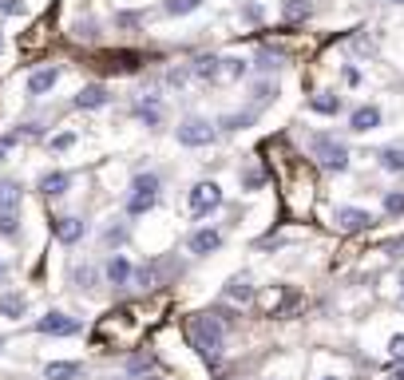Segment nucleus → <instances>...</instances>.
<instances>
[{"label":"nucleus","mask_w":404,"mask_h":380,"mask_svg":"<svg viewBox=\"0 0 404 380\" xmlns=\"http://www.w3.org/2000/svg\"><path fill=\"white\" fill-rule=\"evenodd\" d=\"M83 372V364H76V360H52V364H44V376L48 380H76Z\"/></svg>","instance_id":"nucleus-18"},{"label":"nucleus","mask_w":404,"mask_h":380,"mask_svg":"<svg viewBox=\"0 0 404 380\" xmlns=\"http://www.w3.org/2000/svg\"><path fill=\"white\" fill-rule=\"evenodd\" d=\"M71 143H76V135H71V131H64V135H56V139H52V150H68Z\"/></svg>","instance_id":"nucleus-33"},{"label":"nucleus","mask_w":404,"mask_h":380,"mask_svg":"<svg viewBox=\"0 0 404 380\" xmlns=\"http://www.w3.org/2000/svg\"><path fill=\"white\" fill-rule=\"evenodd\" d=\"M226 297H230V301H242V305H246V301L258 297V290L250 285V278H230V281H226Z\"/></svg>","instance_id":"nucleus-20"},{"label":"nucleus","mask_w":404,"mask_h":380,"mask_svg":"<svg viewBox=\"0 0 404 380\" xmlns=\"http://www.w3.org/2000/svg\"><path fill=\"white\" fill-rule=\"evenodd\" d=\"M167 270H171V261H151V266H139L131 278H135V285H139V290H159L162 278H167Z\"/></svg>","instance_id":"nucleus-8"},{"label":"nucleus","mask_w":404,"mask_h":380,"mask_svg":"<svg viewBox=\"0 0 404 380\" xmlns=\"http://www.w3.org/2000/svg\"><path fill=\"white\" fill-rule=\"evenodd\" d=\"M393 4H404V0H393Z\"/></svg>","instance_id":"nucleus-43"},{"label":"nucleus","mask_w":404,"mask_h":380,"mask_svg":"<svg viewBox=\"0 0 404 380\" xmlns=\"http://www.w3.org/2000/svg\"><path fill=\"white\" fill-rule=\"evenodd\" d=\"M103 238H107V242H123V238H127V230H119V226H112V230L103 234Z\"/></svg>","instance_id":"nucleus-37"},{"label":"nucleus","mask_w":404,"mask_h":380,"mask_svg":"<svg viewBox=\"0 0 404 380\" xmlns=\"http://www.w3.org/2000/svg\"><path fill=\"white\" fill-rule=\"evenodd\" d=\"M0 278H4V261H0Z\"/></svg>","instance_id":"nucleus-42"},{"label":"nucleus","mask_w":404,"mask_h":380,"mask_svg":"<svg viewBox=\"0 0 404 380\" xmlns=\"http://www.w3.org/2000/svg\"><path fill=\"white\" fill-rule=\"evenodd\" d=\"M202 8V0H162V12L167 16H191Z\"/></svg>","instance_id":"nucleus-24"},{"label":"nucleus","mask_w":404,"mask_h":380,"mask_svg":"<svg viewBox=\"0 0 404 380\" xmlns=\"http://www.w3.org/2000/svg\"><path fill=\"white\" fill-rule=\"evenodd\" d=\"M282 16L290 24H297V20H305L309 16V0H285V8H282Z\"/></svg>","instance_id":"nucleus-25"},{"label":"nucleus","mask_w":404,"mask_h":380,"mask_svg":"<svg viewBox=\"0 0 404 380\" xmlns=\"http://www.w3.org/2000/svg\"><path fill=\"white\" fill-rule=\"evenodd\" d=\"M159 174H135L131 179V194H127V214L139 218V214L155 210V202H159Z\"/></svg>","instance_id":"nucleus-2"},{"label":"nucleus","mask_w":404,"mask_h":380,"mask_svg":"<svg viewBox=\"0 0 404 380\" xmlns=\"http://www.w3.org/2000/svg\"><path fill=\"white\" fill-rule=\"evenodd\" d=\"M242 182H246V186L254 190V186H258V182H262V174H258V170H246V179H242Z\"/></svg>","instance_id":"nucleus-38"},{"label":"nucleus","mask_w":404,"mask_h":380,"mask_svg":"<svg viewBox=\"0 0 404 380\" xmlns=\"http://www.w3.org/2000/svg\"><path fill=\"white\" fill-rule=\"evenodd\" d=\"M56 80H60V68H40L28 76V95H48L52 88H56Z\"/></svg>","instance_id":"nucleus-14"},{"label":"nucleus","mask_w":404,"mask_h":380,"mask_svg":"<svg viewBox=\"0 0 404 380\" xmlns=\"http://www.w3.org/2000/svg\"><path fill=\"white\" fill-rule=\"evenodd\" d=\"M143 380H162V376H143Z\"/></svg>","instance_id":"nucleus-41"},{"label":"nucleus","mask_w":404,"mask_h":380,"mask_svg":"<svg viewBox=\"0 0 404 380\" xmlns=\"http://www.w3.org/2000/svg\"><path fill=\"white\" fill-rule=\"evenodd\" d=\"M0 48H4V40H0Z\"/></svg>","instance_id":"nucleus-45"},{"label":"nucleus","mask_w":404,"mask_h":380,"mask_svg":"<svg viewBox=\"0 0 404 380\" xmlns=\"http://www.w3.org/2000/svg\"><path fill=\"white\" fill-rule=\"evenodd\" d=\"M0 313L12 317V321H20L24 313H28V301H24L20 293H4V297H0Z\"/></svg>","instance_id":"nucleus-21"},{"label":"nucleus","mask_w":404,"mask_h":380,"mask_svg":"<svg viewBox=\"0 0 404 380\" xmlns=\"http://www.w3.org/2000/svg\"><path fill=\"white\" fill-rule=\"evenodd\" d=\"M384 214H404V190L384 194Z\"/></svg>","instance_id":"nucleus-31"},{"label":"nucleus","mask_w":404,"mask_h":380,"mask_svg":"<svg viewBox=\"0 0 404 380\" xmlns=\"http://www.w3.org/2000/svg\"><path fill=\"white\" fill-rule=\"evenodd\" d=\"M48 226H52V238L64 242V246H76V242L88 234V222H83V218H71V214H60V218H52Z\"/></svg>","instance_id":"nucleus-6"},{"label":"nucleus","mask_w":404,"mask_h":380,"mask_svg":"<svg viewBox=\"0 0 404 380\" xmlns=\"http://www.w3.org/2000/svg\"><path fill=\"white\" fill-rule=\"evenodd\" d=\"M20 182H12V179H0V214H12V210H20Z\"/></svg>","instance_id":"nucleus-17"},{"label":"nucleus","mask_w":404,"mask_h":380,"mask_svg":"<svg viewBox=\"0 0 404 380\" xmlns=\"http://www.w3.org/2000/svg\"><path fill=\"white\" fill-rule=\"evenodd\" d=\"M174 135H179L182 147H210V143H214V127H210V119H198V115L182 119Z\"/></svg>","instance_id":"nucleus-5"},{"label":"nucleus","mask_w":404,"mask_h":380,"mask_svg":"<svg viewBox=\"0 0 404 380\" xmlns=\"http://www.w3.org/2000/svg\"><path fill=\"white\" fill-rule=\"evenodd\" d=\"M254 115H258V111H238V115H222V127H226V131H242V127H250V123H254Z\"/></svg>","instance_id":"nucleus-27"},{"label":"nucleus","mask_w":404,"mask_h":380,"mask_svg":"<svg viewBox=\"0 0 404 380\" xmlns=\"http://www.w3.org/2000/svg\"><path fill=\"white\" fill-rule=\"evenodd\" d=\"M186 246H191V254H198V258H206V254H214V250H218V246H222V234H218V230H194Z\"/></svg>","instance_id":"nucleus-13"},{"label":"nucleus","mask_w":404,"mask_h":380,"mask_svg":"<svg viewBox=\"0 0 404 380\" xmlns=\"http://www.w3.org/2000/svg\"><path fill=\"white\" fill-rule=\"evenodd\" d=\"M309 150H314V159L321 162L325 170H345L349 167V147H345L341 139H337V135H314V139H309Z\"/></svg>","instance_id":"nucleus-3"},{"label":"nucleus","mask_w":404,"mask_h":380,"mask_svg":"<svg viewBox=\"0 0 404 380\" xmlns=\"http://www.w3.org/2000/svg\"><path fill=\"white\" fill-rule=\"evenodd\" d=\"M388 357H393V360H400V364H404V333L388 337Z\"/></svg>","instance_id":"nucleus-32"},{"label":"nucleus","mask_w":404,"mask_h":380,"mask_svg":"<svg viewBox=\"0 0 404 380\" xmlns=\"http://www.w3.org/2000/svg\"><path fill=\"white\" fill-rule=\"evenodd\" d=\"M273 95H278V83H270V80L254 88V103H258V107H266V103H270Z\"/></svg>","instance_id":"nucleus-29"},{"label":"nucleus","mask_w":404,"mask_h":380,"mask_svg":"<svg viewBox=\"0 0 404 380\" xmlns=\"http://www.w3.org/2000/svg\"><path fill=\"white\" fill-rule=\"evenodd\" d=\"M376 159H381L384 170H393V174H404V150H400V147H384Z\"/></svg>","instance_id":"nucleus-23"},{"label":"nucleus","mask_w":404,"mask_h":380,"mask_svg":"<svg viewBox=\"0 0 404 380\" xmlns=\"http://www.w3.org/2000/svg\"><path fill=\"white\" fill-rule=\"evenodd\" d=\"M186 340H191V349L198 352L206 364H218L222 345H226V329L214 313H194V317H186Z\"/></svg>","instance_id":"nucleus-1"},{"label":"nucleus","mask_w":404,"mask_h":380,"mask_svg":"<svg viewBox=\"0 0 404 380\" xmlns=\"http://www.w3.org/2000/svg\"><path fill=\"white\" fill-rule=\"evenodd\" d=\"M71 281H76V290H95V266H76Z\"/></svg>","instance_id":"nucleus-26"},{"label":"nucleus","mask_w":404,"mask_h":380,"mask_svg":"<svg viewBox=\"0 0 404 380\" xmlns=\"http://www.w3.org/2000/svg\"><path fill=\"white\" fill-rule=\"evenodd\" d=\"M191 214L194 218H206V214L210 210H218V206H222V186H218V182H194L191 186Z\"/></svg>","instance_id":"nucleus-4"},{"label":"nucleus","mask_w":404,"mask_h":380,"mask_svg":"<svg viewBox=\"0 0 404 380\" xmlns=\"http://www.w3.org/2000/svg\"><path fill=\"white\" fill-rule=\"evenodd\" d=\"M0 12H8V16H16V12H20V0H0Z\"/></svg>","instance_id":"nucleus-36"},{"label":"nucleus","mask_w":404,"mask_h":380,"mask_svg":"<svg viewBox=\"0 0 404 380\" xmlns=\"http://www.w3.org/2000/svg\"><path fill=\"white\" fill-rule=\"evenodd\" d=\"M258 68H278V56H273V52H262V56H258Z\"/></svg>","instance_id":"nucleus-35"},{"label":"nucleus","mask_w":404,"mask_h":380,"mask_svg":"<svg viewBox=\"0 0 404 380\" xmlns=\"http://www.w3.org/2000/svg\"><path fill=\"white\" fill-rule=\"evenodd\" d=\"M325 380H337V376H325Z\"/></svg>","instance_id":"nucleus-44"},{"label":"nucleus","mask_w":404,"mask_h":380,"mask_svg":"<svg viewBox=\"0 0 404 380\" xmlns=\"http://www.w3.org/2000/svg\"><path fill=\"white\" fill-rule=\"evenodd\" d=\"M12 143H16V135H0V162L8 159V150H12Z\"/></svg>","instance_id":"nucleus-34"},{"label":"nucleus","mask_w":404,"mask_h":380,"mask_svg":"<svg viewBox=\"0 0 404 380\" xmlns=\"http://www.w3.org/2000/svg\"><path fill=\"white\" fill-rule=\"evenodd\" d=\"M345 83H353V88H357V83H361V71H357V68H345Z\"/></svg>","instance_id":"nucleus-39"},{"label":"nucleus","mask_w":404,"mask_h":380,"mask_svg":"<svg viewBox=\"0 0 404 380\" xmlns=\"http://www.w3.org/2000/svg\"><path fill=\"white\" fill-rule=\"evenodd\" d=\"M131 261L123 258V254H115L112 261H107V281H112V285H127V281H131Z\"/></svg>","instance_id":"nucleus-19"},{"label":"nucleus","mask_w":404,"mask_h":380,"mask_svg":"<svg viewBox=\"0 0 404 380\" xmlns=\"http://www.w3.org/2000/svg\"><path fill=\"white\" fill-rule=\"evenodd\" d=\"M36 333H44V337H71V333H80V321L68 317V313H48V317L36 321Z\"/></svg>","instance_id":"nucleus-7"},{"label":"nucleus","mask_w":404,"mask_h":380,"mask_svg":"<svg viewBox=\"0 0 404 380\" xmlns=\"http://www.w3.org/2000/svg\"><path fill=\"white\" fill-rule=\"evenodd\" d=\"M242 76H246V60L226 56V60H222V80H242Z\"/></svg>","instance_id":"nucleus-28"},{"label":"nucleus","mask_w":404,"mask_h":380,"mask_svg":"<svg viewBox=\"0 0 404 380\" xmlns=\"http://www.w3.org/2000/svg\"><path fill=\"white\" fill-rule=\"evenodd\" d=\"M191 76H198V80H222V56H194Z\"/></svg>","instance_id":"nucleus-15"},{"label":"nucleus","mask_w":404,"mask_h":380,"mask_svg":"<svg viewBox=\"0 0 404 380\" xmlns=\"http://www.w3.org/2000/svg\"><path fill=\"white\" fill-rule=\"evenodd\" d=\"M309 107H314L317 115H337V111H341V100H337L333 91H321V95L309 100Z\"/></svg>","instance_id":"nucleus-22"},{"label":"nucleus","mask_w":404,"mask_h":380,"mask_svg":"<svg viewBox=\"0 0 404 380\" xmlns=\"http://www.w3.org/2000/svg\"><path fill=\"white\" fill-rule=\"evenodd\" d=\"M135 119H143L147 127H162V100L159 95H147V100L135 103Z\"/></svg>","instance_id":"nucleus-12"},{"label":"nucleus","mask_w":404,"mask_h":380,"mask_svg":"<svg viewBox=\"0 0 404 380\" xmlns=\"http://www.w3.org/2000/svg\"><path fill=\"white\" fill-rule=\"evenodd\" d=\"M337 226H341V230H349V234H361V230H369V226H373V214L357 210V206H341V210H337Z\"/></svg>","instance_id":"nucleus-9"},{"label":"nucleus","mask_w":404,"mask_h":380,"mask_svg":"<svg viewBox=\"0 0 404 380\" xmlns=\"http://www.w3.org/2000/svg\"><path fill=\"white\" fill-rule=\"evenodd\" d=\"M107 100H112V95H107L103 83H88V88L76 95V107L80 111H100V107H107Z\"/></svg>","instance_id":"nucleus-11"},{"label":"nucleus","mask_w":404,"mask_h":380,"mask_svg":"<svg viewBox=\"0 0 404 380\" xmlns=\"http://www.w3.org/2000/svg\"><path fill=\"white\" fill-rule=\"evenodd\" d=\"M384 380H404V369H393V372H388Z\"/></svg>","instance_id":"nucleus-40"},{"label":"nucleus","mask_w":404,"mask_h":380,"mask_svg":"<svg viewBox=\"0 0 404 380\" xmlns=\"http://www.w3.org/2000/svg\"><path fill=\"white\" fill-rule=\"evenodd\" d=\"M349 127H353L357 135H364V131H376V127H381V111H376V107H357L353 115H349Z\"/></svg>","instance_id":"nucleus-16"},{"label":"nucleus","mask_w":404,"mask_h":380,"mask_svg":"<svg viewBox=\"0 0 404 380\" xmlns=\"http://www.w3.org/2000/svg\"><path fill=\"white\" fill-rule=\"evenodd\" d=\"M20 230V210H12V214H0V234L4 238H12V234Z\"/></svg>","instance_id":"nucleus-30"},{"label":"nucleus","mask_w":404,"mask_h":380,"mask_svg":"<svg viewBox=\"0 0 404 380\" xmlns=\"http://www.w3.org/2000/svg\"><path fill=\"white\" fill-rule=\"evenodd\" d=\"M71 186V174L68 170H48V174H40V182H36V190L40 194H48V198H60V194H68Z\"/></svg>","instance_id":"nucleus-10"}]
</instances>
